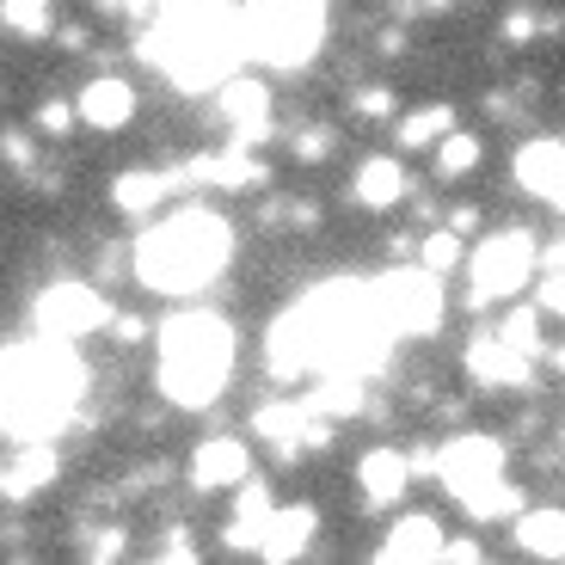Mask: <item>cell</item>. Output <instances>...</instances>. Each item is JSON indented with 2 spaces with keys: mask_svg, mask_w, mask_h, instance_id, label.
Segmentation results:
<instances>
[{
  "mask_svg": "<svg viewBox=\"0 0 565 565\" xmlns=\"http://www.w3.org/2000/svg\"><path fill=\"white\" fill-rule=\"evenodd\" d=\"M559 172H565V141H529L523 154H516V179L535 191V198H547L553 184H559Z\"/></svg>",
  "mask_w": 565,
  "mask_h": 565,
  "instance_id": "cell-21",
  "label": "cell"
},
{
  "mask_svg": "<svg viewBox=\"0 0 565 565\" xmlns=\"http://www.w3.org/2000/svg\"><path fill=\"white\" fill-rule=\"evenodd\" d=\"M455 258H461V241H455V227H443V234H430V241H424V265L437 270V277L455 265Z\"/></svg>",
  "mask_w": 565,
  "mask_h": 565,
  "instance_id": "cell-29",
  "label": "cell"
},
{
  "mask_svg": "<svg viewBox=\"0 0 565 565\" xmlns=\"http://www.w3.org/2000/svg\"><path fill=\"white\" fill-rule=\"evenodd\" d=\"M480 167V136H443V154H437V172L443 179H461V172H473Z\"/></svg>",
  "mask_w": 565,
  "mask_h": 565,
  "instance_id": "cell-27",
  "label": "cell"
},
{
  "mask_svg": "<svg viewBox=\"0 0 565 565\" xmlns=\"http://www.w3.org/2000/svg\"><path fill=\"white\" fill-rule=\"evenodd\" d=\"M535 234H523V227H504V234H492V241H480V253H473V296L480 301H504L516 296L529 282V270H535Z\"/></svg>",
  "mask_w": 565,
  "mask_h": 565,
  "instance_id": "cell-8",
  "label": "cell"
},
{
  "mask_svg": "<svg viewBox=\"0 0 565 565\" xmlns=\"http://www.w3.org/2000/svg\"><path fill=\"white\" fill-rule=\"evenodd\" d=\"M516 541L535 559H565V510H523L516 516Z\"/></svg>",
  "mask_w": 565,
  "mask_h": 565,
  "instance_id": "cell-20",
  "label": "cell"
},
{
  "mask_svg": "<svg viewBox=\"0 0 565 565\" xmlns=\"http://www.w3.org/2000/svg\"><path fill=\"white\" fill-rule=\"evenodd\" d=\"M541 308H553V313L565 320V270H553V277H547V289H541Z\"/></svg>",
  "mask_w": 565,
  "mask_h": 565,
  "instance_id": "cell-34",
  "label": "cell"
},
{
  "mask_svg": "<svg viewBox=\"0 0 565 565\" xmlns=\"http://www.w3.org/2000/svg\"><path fill=\"white\" fill-rule=\"evenodd\" d=\"M553 369H559V375H565V351H553Z\"/></svg>",
  "mask_w": 565,
  "mask_h": 565,
  "instance_id": "cell-40",
  "label": "cell"
},
{
  "mask_svg": "<svg viewBox=\"0 0 565 565\" xmlns=\"http://www.w3.org/2000/svg\"><path fill=\"white\" fill-rule=\"evenodd\" d=\"M375 296H382V313L394 332H412V339H430L443 326V289H437V270H387L375 277Z\"/></svg>",
  "mask_w": 565,
  "mask_h": 565,
  "instance_id": "cell-7",
  "label": "cell"
},
{
  "mask_svg": "<svg viewBox=\"0 0 565 565\" xmlns=\"http://www.w3.org/2000/svg\"><path fill=\"white\" fill-rule=\"evenodd\" d=\"M387 339H394V326L382 313L375 282L369 289H356V282H326L320 296L296 301V308L270 326V369L277 375H308V369L369 375L387 356Z\"/></svg>",
  "mask_w": 565,
  "mask_h": 565,
  "instance_id": "cell-1",
  "label": "cell"
},
{
  "mask_svg": "<svg viewBox=\"0 0 565 565\" xmlns=\"http://www.w3.org/2000/svg\"><path fill=\"white\" fill-rule=\"evenodd\" d=\"M227 253H234V234L222 215L179 210L136 241V277L141 289H160V296H191L227 265Z\"/></svg>",
  "mask_w": 565,
  "mask_h": 565,
  "instance_id": "cell-4",
  "label": "cell"
},
{
  "mask_svg": "<svg viewBox=\"0 0 565 565\" xmlns=\"http://www.w3.org/2000/svg\"><path fill=\"white\" fill-rule=\"evenodd\" d=\"M467 369H473L486 387H535V356L516 351V344L498 339V332H480V339L467 344Z\"/></svg>",
  "mask_w": 565,
  "mask_h": 565,
  "instance_id": "cell-11",
  "label": "cell"
},
{
  "mask_svg": "<svg viewBox=\"0 0 565 565\" xmlns=\"http://www.w3.org/2000/svg\"><path fill=\"white\" fill-rule=\"evenodd\" d=\"M498 339H510L516 351H529V356H547V339H541V313L535 308H516L504 326H498Z\"/></svg>",
  "mask_w": 565,
  "mask_h": 565,
  "instance_id": "cell-26",
  "label": "cell"
},
{
  "mask_svg": "<svg viewBox=\"0 0 565 565\" xmlns=\"http://www.w3.org/2000/svg\"><path fill=\"white\" fill-rule=\"evenodd\" d=\"M382 559H443V523L437 516H399L387 529Z\"/></svg>",
  "mask_w": 565,
  "mask_h": 565,
  "instance_id": "cell-18",
  "label": "cell"
},
{
  "mask_svg": "<svg viewBox=\"0 0 565 565\" xmlns=\"http://www.w3.org/2000/svg\"><path fill=\"white\" fill-rule=\"evenodd\" d=\"M296 154H301V160H326V154H332V129H301V136H296Z\"/></svg>",
  "mask_w": 565,
  "mask_h": 565,
  "instance_id": "cell-31",
  "label": "cell"
},
{
  "mask_svg": "<svg viewBox=\"0 0 565 565\" xmlns=\"http://www.w3.org/2000/svg\"><path fill=\"white\" fill-rule=\"evenodd\" d=\"M253 430L265 443H277V449H296V443H308V406H296V399H277V406H258Z\"/></svg>",
  "mask_w": 565,
  "mask_h": 565,
  "instance_id": "cell-22",
  "label": "cell"
},
{
  "mask_svg": "<svg viewBox=\"0 0 565 565\" xmlns=\"http://www.w3.org/2000/svg\"><path fill=\"white\" fill-rule=\"evenodd\" d=\"M449 129H455V111H449V105H430V111L399 117V136H394V141L412 154V148H430V141H443Z\"/></svg>",
  "mask_w": 565,
  "mask_h": 565,
  "instance_id": "cell-25",
  "label": "cell"
},
{
  "mask_svg": "<svg viewBox=\"0 0 565 565\" xmlns=\"http://www.w3.org/2000/svg\"><path fill=\"white\" fill-rule=\"evenodd\" d=\"M313 529H320V516H313L308 504H289V510H270V523H265V541H258V553H265L270 565H289L308 553Z\"/></svg>",
  "mask_w": 565,
  "mask_h": 565,
  "instance_id": "cell-13",
  "label": "cell"
},
{
  "mask_svg": "<svg viewBox=\"0 0 565 565\" xmlns=\"http://www.w3.org/2000/svg\"><path fill=\"white\" fill-rule=\"evenodd\" d=\"M234 369V326L222 313H179L160 326V369L154 387L172 406H210Z\"/></svg>",
  "mask_w": 565,
  "mask_h": 565,
  "instance_id": "cell-5",
  "label": "cell"
},
{
  "mask_svg": "<svg viewBox=\"0 0 565 565\" xmlns=\"http://www.w3.org/2000/svg\"><path fill=\"white\" fill-rule=\"evenodd\" d=\"M172 184H179V179H167V172H124V179L111 184V198H117V210H136L141 215V210H154Z\"/></svg>",
  "mask_w": 565,
  "mask_h": 565,
  "instance_id": "cell-24",
  "label": "cell"
},
{
  "mask_svg": "<svg viewBox=\"0 0 565 565\" xmlns=\"http://www.w3.org/2000/svg\"><path fill=\"white\" fill-rule=\"evenodd\" d=\"M184 179L191 184H222V191H246V184H265V167L253 160V148H234V154H222V160H198Z\"/></svg>",
  "mask_w": 565,
  "mask_h": 565,
  "instance_id": "cell-19",
  "label": "cell"
},
{
  "mask_svg": "<svg viewBox=\"0 0 565 565\" xmlns=\"http://www.w3.org/2000/svg\"><path fill=\"white\" fill-rule=\"evenodd\" d=\"M81 117L93 129H124L129 117H136V86L117 81V74H105V81H93L81 93Z\"/></svg>",
  "mask_w": 565,
  "mask_h": 565,
  "instance_id": "cell-15",
  "label": "cell"
},
{
  "mask_svg": "<svg viewBox=\"0 0 565 565\" xmlns=\"http://www.w3.org/2000/svg\"><path fill=\"white\" fill-rule=\"evenodd\" d=\"M449 227H455V234H467V227H480V215H473V210H449Z\"/></svg>",
  "mask_w": 565,
  "mask_h": 565,
  "instance_id": "cell-37",
  "label": "cell"
},
{
  "mask_svg": "<svg viewBox=\"0 0 565 565\" xmlns=\"http://www.w3.org/2000/svg\"><path fill=\"white\" fill-rule=\"evenodd\" d=\"M455 504L473 516V523H492V516H504V510H516L523 498H516V486H504V473H492V480H480L473 492H461Z\"/></svg>",
  "mask_w": 565,
  "mask_h": 565,
  "instance_id": "cell-23",
  "label": "cell"
},
{
  "mask_svg": "<svg viewBox=\"0 0 565 565\" xmlns=\"http://www.w3.org/2000/svg\"><path fill=\"white\" fill-rule=\"evenodd\" d=\"M38 326L50 339H86V332H99L111 326V308L99 301V289H86V282H56V289H43L38 301Z\"/></svg>",
  "mask_w": 565,
  "mask_h": 565,
  "instance_id": "cell-9",
  "label": "cell"
},
{
  "mask_svg": "<svg viewBox=\"0 0 565 565\" xmlns=\"http://www.w3.org/2000/svg\"><path fill=\"white\" fill-rule=\"evenodd\" d=\"M326 38V0H253L246 7V43L270 68H301Z\"/></svg>",
  "mask_w": 565,
  "mask_h": 565,
  "instance_id": "cell-6",
  "label": "cell"
},
{
  "mask_svg": "<svg viewBox=\"0 0 565 565\" xmlns=\"http://www.w3.org/2000/svg\"><path fill=\"white\" fill-rule=\"evenodd\" d=\"M86 387L81 356L68 351V339L19 344V351H0V430L19 443H43L68 424L74 399Z\"/></svg>",
  "mask_w": 565,
  "mask_h": 565,
  "instance_id": "cell-3",
  "label": "cell"
},
{
  "mask_svg": "<svg viewBox=\"0 0 565 565\" xmlns=\"http://www.w3.org/2000/svg\"><path fill=\"white\" fill-rule=\"evenodd\" d=\"M356 480H363L369 504H394V498L406 492V480H412V461L399 449H369L363 467H356Z\"/></svg>",
  "mask_w": 565,
  "mask_h": 565,
  "instance_id": "cell-17",
  "label": "cell"
},
{
  "mask_svg": "<svg viewBox=\"0 0 565 565\" xmlns=\"http://www.w3.org/2000/svg\"><path fill=\"white\" fill-rule=\"evenodd\" d=\"M68 124H74V111H68L62 99H50V105L38 111V129H43V136H68Z\"/></svg>",
  "mask_w": 565,
  "mask_h": 565,
  "instance_id": "cell-32",
  "label": "cell"
},
{
  "mask_svg": "<svg viewBox=\"0 0 565 565\" xmlns=\"http://www.w3.org/2000/svg\"><path fill=\"white\" fill-rule=\"evenodd\" d=\"M141 339H148V326L129 320V313H124V320H117V344H141Z\"/></svg>",
  "mask_w": 565,
  "mask_h": 565,
  "instance_id": "cell-36",
  "label": "cell"
},
{
  "mask_svg": "<svg viewBox=\"0 0 565 565\" xmlns=\"http://www.w3.org/2000/svg\"><path fill=\"white\" fill-rule=\"evenodd\" d=\"M0 154L13 160V167H31V136H19V129H7V136H0Z\"/></svg>",
  "mask_w": 565,
  "mask_h": 565,
  "instance_id": "cell-33",
  "label": "cell"
},
{
  "mask_svg": "<svg viewBox=\"0 0 565 565\" xmlns=\"http://www.w3.org/2000/svg\"><path fill=\"white\" fill-rule=\"evenodd\" d=\"M351 105L363 117H387L394 111V93H387V86H363V93H351Z\"/></svg>",
  "mask_w": 565,
  "mask_h": 565,
  "instance_id": "cell-30",
  "label": "cell"
},
{
  "mask_svg": "<svg viewBox=\"0 0 565 565\" xmlns=\"http://www.w3.org/2000/svg\"><path fill=\"white\" fill-rule=\"evenodd\" d=\"M7 7V25L25 31V38H43L50 31V0H0Z\"/></svg>",
  "mask_w": 565,
  "mask_h": 565,
  "instance_id": "cell-28",
  "label": "cell"
},
{
  "mask_svg": "<svg viewBox=\"0 0 565 565\" xmlns=\"http://www.w3.org/2000/svg\"><path fill=\"white\" fill-rule=\"evenodd\" d=\"M541 265H547V270H565V241H553L547 253H541Z\"/></svg>",
  "mask_w": 565,
  "mask_h": 565,
  "instance_id": "cell-38",
  "label": "cell"
},
{
  "mask_svg": "<svg viewBox=\"0 0 565 565\" xmlns=\"http://www.w3.org/2000/svg\"><path fill=\"white\" fill-rule=\"evenodd\" d=\"M246 467H253V455H246L241 437H210L198 449V461H191V486H198V492H215V486H246Z\"/></svg>",
  "mask_w": 565,
  "mask_h": 565,
  "instance_id": "cell-12",
  "label": "cell"
},
{
  "mask_svg": "<svg viewBox=\"0 0 565 565\" xmlns=\"http://www.w3.org/2000/svg\"><path fill=\"white\" fill-rule=\"evenodd\" d=\"M547 203H553V210L565 215V172H559V184H553V191H547Z\"/></svg>",
  "mask_w": 565,
  "mask_h": 565,
  "instance_id": "cell-39",
  "label": "cell"
},
{
  "mask_svg": "<svg viewBox=\"0 0 565 565\" xmlns=\"http://www.w3.org/2000/svg\"><path fill=\"white\" fill-rule=\"evenodd\" d=\"M437 480H443V492L449 498H461V492H473L480 480H492V473H504V443L498 437H480V430H467V437H455V443H443L437 449Z\"/></svg>",
  "mask_w": 565,
  "mask_h": 565,
  "instance_id": "cell-10",
  "label": "cell"
},
{
  "mask_svg": "<svg viewBox=\"0 0 565 565\" xmlns=\"http://www.w3.org/2000/svg\"><path fill=\"white\" fill-rule=\"evenodd\" d=\"M246 50H253L246 43V19L215 7V0H167L160 7V25L136 38V56L167 68L191 93L227 81V74L241 68Z\"/></svg>",
  "mask_w": 565,
  "mask_h": 565,
  "instance_id": "cell-2",
  "label": "cell"
},
{
  "mask_svg": "<svg viewBox=\"0 0 565 565\" xmlns=\"http://www.w3.org/2000/svg\"><path fill=\"white\" fill-rule=\"evenodd\" d=\"M50 480H56V449H50V437H43V443H25L13 461L0 467V498H31Z\"/></svg>",
  "mask_w": 565,
  "mask_h": 565,
  "instance_id": "cell-14",
  "label": "cell"
},
{
  "mask_svg": "<svg viewBox=\"0 0 565 565\" xmlns=\"http://www.w3.org/2000/svg\"><path fill=\"white\" fill-rule=\"evenodd\" d=\"M504 38H510V43H529V38H535V19H529V13H510V19H504Z\"/></svg>",
  "mask_w": 565,
  "mask_h": 565,
  "instance_id": "cell-35",
  "label": "cell"
},
{
  "mask_svg": "<svg viewBox=\"0 0 565 565\" xmlns=\"http://www.w3.org/2000/svg\"><path fill=\"white\" fill-rule=\"evenodd\" d=\"M412 184H406V167H399L394 154H382V160H363L356 167V179H351V198L363 203V210H387V203H399Z\"/></svg>",
  "mask_w": 565,
  "mask_h": 565,
  "instance_id": "cell-16",
  "label": "cell"
}]
</instances>
